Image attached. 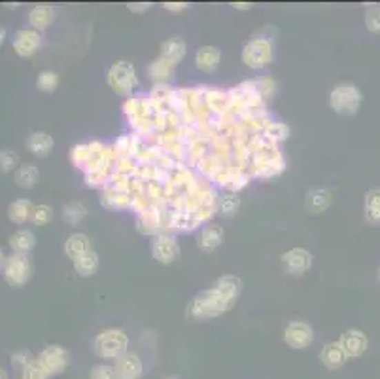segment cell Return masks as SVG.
<instances>
[{
    "instance_id": "29",
    "label": "cell",
    "mask_w": 380,
    "mask_h": 379,
    "mask_svg": "<svg viewBox=\"0 0 380 379\" xmlns=\"http://www.w3.org/2000/svg\"><path fill=\"white\" fill-rule=\"evenodd\" d=\"M37 245V235L30 230H17L12 233L10 237V246L15 254H29V251H32Z\"/></svg>"
},
{
    "instance_id": "22",
    "label": "cell",
    "mask_w": 380,
    "mask_h": 379,
    "mask_svg": "<svg viewBox=\"0 0 380 379\" xmlns=\"http://www.w3.org/2000/svg\"><path fill=\"white\" fill-rule=\"evenodd\" d=\"M214 289L218 290L221 296L226 298L227 302L231 305H234V302L239 300L242 292V281L241 277L233 275V273H226V275L218 277L216 281V286Z\"/></svg>"
},
{
    "instance_id": "50",
    "label": "cell",
    "mask_w": 380,
    "mask_h": 379,
    "mask_svg": "<svg viewBox=\"0 0 380 379\" xmlns=\"http://www.w3.org/2000/svg\"><path fill=\"white\" fill-rule=\"evenodd\" d=\"M231 6L237 8V10H241V12H242V10L246 12V10H250V8L254 6V4H250V2H233Z\"/></svg>"
},
{
    "instance_id": "12",
    "label": "cell",
    "mask_w": 380,
    "mask_h": 379,
    "mask_svg": "<svg viewBox=\"0 0 380 379\" xmlns=\"http://www.w3.org/2000/svg\"><path fill=\"white\" fill-rule=\"evenodd\" d=\"M314 342V328L307 320H292L284 330V343L292 349H307Z\"/></svg>"
},
{
    "instance_id": "44",
    "label": "cell",
    "mask_w": 380,
    "mask_h": 379,
    "mask_svg": "<svg viewBox=\"0 0 380 379\" xmlns=\"http://www.w3.org/2000/svg\"><path fill=\"white\" fill-rule=\"evenodd\" d=\"M366 27L374 35H380V4L369 6L366 12Z\"/></svg>"
},
{
    "instance_id": "32",
    "label": "cell",
    "mask_w": 380,
    "mask_h": 379,
    "mask_svg": "<svg viewBox=\"0 0 380 379\" xmlns=\"http://www.w3.org/2000/svg\"><path fill=\"white\" fill-rule=\"evenodd\" d=\"M38 180H40V171H38L37 165L23 164L15 171V184L23 188V190H29V188L37 186Z\"/></svg>"
},
{
    "instance_id": "47",
    "label": "cell",
    "mask_w": 380,
    "mask_h": 379,
    "mask_svg": "<svg viewBox=\"0 0 380 379\" xmlns=\"http://www.w3.org/2000/svg\"><path fill=\"white\" fill-rule=\"evenodd\" d=\"M21 378L23 379H50V376H48V372L42 368V365H40L37 358H34V360H32V362L23 370Z\"/></svg>"
},
{
    "instance_id": "8",
    "label": "cell",
    "mask_w": 380,
    "mask_h": 379,
    "mask_svg": "<svg viewBox=\"0 0 380 379\" xmlns=\"http://www.w3.org/2000/svg\"><path fill=\"white\" fill-rule=\"evenodd\" d=\"M4 279L10 286L21 289L29 283L32 277V262L27 254H12L8 256L6 264H4Z\"/></svg>"
},
{
    "instance_id": "33",
    "label": "cell",
    "mask_w": 380,
    "mask_h": 379,
    "mask_svg": "<svg viewBox=\"0 0 380 379\" xmlns=\"http://www.w3.org/2000/svg\"><path fill=\"white\" fill-rule=\"evenodd\" d=\"M172 72H174V67L165 61L163 57H157L154 63H150L148 67V76L154 80L155 84H168V80L172 78Z\"/></svg>"
},
{
    "instance_id": "5",
    "label": "cell",
    "mask_w": 380,
    "mask_h": 379,
    "mask_svg": "<svg viewBox=\"0 0 380 379\" xmlns=\"http://www.w3.org/2000/svg\"><path fill=\"white\" fill-rule=\"evenodd\" d=\"M363 103V93L354 84H339L329 91V108L339 116H356Z\"/></svg>"
},
{
    "instance_id": "10",
    "label": "cell",
    "mask_w": 380,
    "mask_h": 379,
    "mask_svg": "<svg viewBox=\"0 0 380 379\" xmlns=\"http://www.w3.org/2000/svg\"><path fill=\"white\" fill-rule=\"evenodd\" d=\"M250 180H252V177H250L248 169H241V167H234V165H226L214 177L212 184L214 188H221L226 192L239 193L241 190L248 186Z\"/></svg>"
},
{
    "instance_id": "28",
    "label": "cell",
    "mask_w": 380,
    "mask_h": 379,
    "mask_svg": "<svg viewBox=\"0 0 380 379\" xmlns=\"http://www.w3.org/2000/svg\"><path fill=\"white\" fill-rule=\"evenodd\" d=\"M363 216L369 224L380 226V188H371L363 197Z\"/></svg>"
},
{
    "instance_id": "36",
    "label": "cell",
    "mask_w": 380,
    "mask_h": 379,
    "mask_svg": "<svg viewBox=\"0 0 380 379\" xmlns=\"http://www.w3.org/2000/svg\"><path fill=\"white\" fill-rule=\"evenodd\" d=\"M241 207V197L239 193L223 192L218 195V201H216V213L221 216H233L237 215V211Z\"/></svg>"
},
{
    "instance_id": "43",
    "label": "cell",
    "mask_w": 380,
    "mask_h": 379,
    "mask_svg": "<svg viewBox=\"0 0 380 379\" xmlns=\"http://www.w3.org/2000/svg\"><path fill=\"white\" fill-rule=\"evenodd\" d=\"M19 165V156L14 150H0V173H12Z\"/></svg>"
},
{
    "instance_id": "26",
    "label": "cell",
    "mask_w": 380,
    "mask_h": 379,
    "mask_svg": "<svg viewBox=\"0 0 380 379\" xmlns=\"http://www.w3.org/2000/svg\"><path fill=\"white\" fill-rule=\"evenodd\" d=\"M65 254L70 258V260H76V258H80L83 254H88L89 251H93L91 249V241L86 233H72L70 237L65 241Z\"/></svg>"
},
{
    "instance_id": "1",
    "label": "cell",
    "mask_w": 380,
    "mask_h": 379,
    "mask_svg": "<svg viewBox=\"0 0 380 379\" xmlns=\"http://www.w3.org/2000/svg\"><path fill=\"white\" fill-rule=\"evenodd\" d=\"M123 114L127 116V122L131 126L132 133L139 135L140 139L150 141L155 135L154 116L155 110L152 106V101L148 95H132L125 99Z\"/></svg>"
},
{
    "instance_id": "15",
    "label": "cell",
    "mask_w": 380,
    "mask_h": 379,
    "mask_svg": "<svg viewBox=\"0 0 380 379\" xmlns=\"http://www.w3.org/2000/svg\"><path fill=\"white\" fill-rule=\"evenodd\" d=\"M112 366H114L116 379H140L144 376V362L132 351H127L123 357L117 358Z\"/></svg>"
},
{
    "instance_id": "25",
    "label": "cell",
    "mask_w": 380,
    "mask_h": 379,
    "mask_svg": "<svg viewBox=\"0 0 380 379\" xmlns=\"http://www.w3.org/2000/svg\"><path fill=\"white\" fill-rule=\"evenodd\" d=\"M29 21L32 30H46L53 21H55V10L50 4H38L30 10L29 14Z\"/></svg>"
},
{
    "instance_id": "37",
    "label": "cell",
    "mask_w": 380,
    "mask_h": 379,
    "mask_svg": "<svg viewBox=\"0 0 380 379\" xmlns=\"http://www.w3.org/2000/svg\"><path fill=\"white\" fill-rule=\"evenodd\" d=\"M86 216H88V207L81 201H68L63 207V220L68 226H78Z\"/></svg>"
},
{
    "instance_id": "35",
    "label": "cell",
    "mask_w": 380,
    "mask_h": 379,
    "mask_svg": "<svg viewBox=\"0 0 380 379\" xmlns=\"http://www.w3.org/2000/svg\"><path fill=\"white\" fill-rule=\"evenodd\" d=\"M261 135H263L269 142L280 144V142H284L286 139L290 137V126L284 124V122H280V119H271V122L265 126Z\"/></svg>"
},
{
    "instance_id": "7",
    "label": "cell",
    "mask_w": 380,
    "mask_h": 379,
    "mask_svg": "<svg viewBox=\"0 0 380 379\" xmlns=\"http://www.w3.org/2000/svg\"><path fill=\"white\" fill-rule=\"evenodd\" d=\"M242 63L248 68L269 67L274 59V46L267 37L252 38L248 44L242 48Z\"/></svg>"
},
{
    "instance_id": "23",
    "label": "cell",
    "mask_w": 380,
    "mask_h": 379,
    "mask_svg": "<svg viewBox=\"0 0 380 379\" xmlns=\"http://www.w3.org/2000/svg\"><path fill=\"white\" fill-rule=\"evenodd\" d=\"M25 144H27V150L30 154H34L38 157H46L53 152L55 141H53L52 135L44 133V131H37V133H30L27 137Z\"/></svg>"
},
{
    "instance_id": "34",
    "label": "cell",
    "mask_w": 380,
    "mask_h": 379,
    "mask_svg": "<svg viewBox=\"0 0 380 379\" xmlns=\"http://www.w3.org/2000/svg\"><path fill=\"white\" fill-rule=\"evenodd\" d=\"M74 271L81 277H91L95 275L97 269H99V254L95 251H89L88 254H83L80 258H76L72 262Z\"/></svg>"
},
{
    "instance_id": "16",
    "label": "cell",
    "mask_w": 380,
    "mask_h": 379,
    "mask_svg": "<svg viewBox=\"0 0 380 379\" xmlns=\"http://www.w3.org/2000/svg\"><path fill=\"white\" fill-rule=\"evenodd\" d=\"M12 46H14L15 53L19 57L27 59V57H32L42 48V37H40V32H37V30L19 29L15 32L14 44Z\"/></svg>"
},
{
    "instance_id": "30",
    "label": "cell",
    "mask_w": 380,
    "mask_h": 379,
    "mask_svg": "<svg viewBox=\"0 0 380 379\" xmlns=\"http://www.w3.org/2000/svg\"><path fill=\"white\" fill-rule=\"evenodd\" d=\"M32 201L27 200V197H21V200H15L10 203L8 207V218L14 224H25L30 220V215H32Z\"/></svg>"
},
{
    "instance_id": "40",
    "label": "cell",
    "mask_w": 380,
    "mask_h": 379,
    "mask_svg": "<svg viewBox=\"0 0 380 379\" xmlns=\"http://www.w3.org/2000/svg\"><path fill=\"white\" fill-rule=\"evenodd\" d=\"M37 88L44 93H53L59 88V75L53 70H44L37 78Z\"/></svg>"
},
{
    "instance_id": "45",
    "label": "cell",
    "mask_w": 380,
    "mask_h": 379,
    "mask_svg": "<svg viewBox=\"0 0 380 379\" xmlns=\"http://www.w3.org/2000/svg\"><path fill=\"white\" fill-rule=\"evenodd\" d=\"M89 379H116L114 366L110 362H99L89 370Z\"/></svg>"
},
{
    "instance_id": "41",
    "label": "cell",
    "mask_w": 380,
    "mask_h": 379,
    "mask_svg": "<svg viewBox=\"0 0 380 379\" xmlns=\"http://www.w3.org/2000/svg\"><path fill=\"white\" fill-rule=\"evenodd\" d=\"M53 216H55V213L50 205H34L29 222H32L34 226H48L53 220Z\"/></svg>"
},
{
    "instance_id": "54",
    "label": "cell",
    "mask_w": 380,
    "mask_h": 379,
    "mask_svg": "<svg viewBox=\"0 0 380 379\" xmlns=\"http://www.w3.org/2000/svg\"><path fill=\"white\" fill-rule=\"evenodd\" d=\"M379 281H380V269H379Z\"/></svg>"
},
{
    "instance_id": "18",
    "label": "cell",
    "mask_w": 380,
    "mask_h": 379,
    "mask_svg": "<svg viewBox=\"0 0 380 379\" xmlns=\"http://www.w3.org/2000/svg\"><path fill=\"white\" fill-rule=\"evenodd\" d=\"M101 203L104 208H110V211H123V208H131L132 195L117 188L104 186L101 190Z\"/></svg>"
},
{
    "instance_id": "55",
    "label": "cell",
    "mask_w": 380,
    "mask_h": 379,
    "mask_svg": "<svg viewBox=\"0 0 380 379\" xmlns=\"http://www.w3.org/2000/svg\"><path fill=\"white\" fill-rule=\"evenodd\" d=\"M165 379H176V378H165Z\"/></svg>"
},
{
    "instance_id": "21",
    "label": "cell",
    "mask_w": 380,
    "mask_h": 379,
    "mask_svg": "<svg viewBox=\"0 0 380 379\" xmlns=\"http://www.w3.org/2000/svg\"><path fill=\"white\" fill-rule=\"evenodd\" d=\"M205 104L208 112L216 116V118H221L229 112V97H227V91L218 90V88H205Z\"/></svg>"
},
{
    "instance_id": "52",
    "label": "cell",
    "mask_w": 380,
    "mask_h": 379,
    "mask_svg": "<svg viewBox=\"0 0 380 379\" xmlns=\"http://www.w3.org/2000/svg\"><path fill=\"white\" fill-rule=\"evenodd\" d=\"M4 40H6V29L0 27V46L4 44Z\"/></svg>"
},
{
    "instance_id": "14",
    "label": "cell",
    "mask_w": 380,
    "mask_h": 379,
    "mask_svg": "<svg viewBox=\"0 0 380 379\" xmlns=\"http://www.w3.org/2000/svg\"><path fill=\"white\" fill-rule=\"evenodd\" d=\"M339 345L343 347L348 360L350 358H359L363 357L366 351L369 349V338H367L366 332H361L358 328H350V330H346V332L341 334Z\"/></svg>"
},
{
    "instance_id": "39",
    "label": "cell",
    "mask_w": 380,
    "mask_h": 379,
    "mask_svg": "<svg viewBox=\"0 0 380 379\" xmlns=\"http://www.w3.org/2000/svg\"><path fill=\"white\" fill-rule=\"evenodd\" d=\"M89 159H91V148H89V142L88 144H76L72 150H70V162H72L74 167H78V169H86V165L89 164Z\"/></svg>"
},
{
    "instance_id": "53",
    "label": "cell",
    "mask_w": 380,
    "mask_h": 379,
    "mask_svg": "<svg viewBox=\"0 0 380 379\" xmlns=\"http://www.w3.org/2000/svg\"><path fill=\"white\" fill-rule=\"evenodd\" d=\"M0 379H8V372H4V368H0Z\"/></svg>"
},
{
    "instance_id": "11",
    "label": "cell",
    "mask_w": 380,
    "mask_h": 379,
    "mask_svg": "<svg viewBox=\"0 0 380 379\" xmlns=\"http://www.w3.org/2000/svg\"><path fill=\"white\" fill-rule=\"evenodd\" d=\"M37 360L48 372V376L53 378V376H61L68 368V365H70V353L65 347H61V345H48V347L40 351Z\"/></svg>"
},
{
    "instance_id": "9",
    "label": "cell",
    "mask_w": 380,
    "mask_h": 379,
    "mask_svg": "<svg viewBox=\"0 0 380 379\" xmlns=\"http://www.w3.org/2000/svg\"><path fill=\"white\" fill-rule=\"evenodd\" d=\"M150 249H152V258L163 264V266H168V264L178 260L180 253H182L178 237L174 233H168V231H161V233L154 235Z\"/></svg>"
},
{
    "instance_id": "27",
    "label": "cell",
    "mask_w": 380,
    "mask_h": 379,
    "mask_svg": "<svg viewBox=\"0 0 380 379\" xmlns=\"http://www.w3.org/2000/svg\"><path fill=\"white\" fill-rule=\"evenodd\" d=\"M305 205L310 213H323L331 205V192L326 188H310L305 195Z\"/></svg>"
},
{
    "instance_id": "17",
    "label": "cell",
    "mask_w": 380,
    "mask_h": 379,
    "mask_svg": "<svg viewBox=\"0 0 380 379\" xmlns=\"http://www.w3.org/2000/svg\"><path fill=\"white\" fill-rule=\"evenodd\" d=\"M223 235H226V231H223V228L219 224H206V226L201 228L197 235L199 249L203 253H212V251H216L223 243Z\"/></svg>"
},
{
    "instance_id": "2",
    "label": "cell",
    "mask_w": 380,
    "mask_h": 379,
    "mask_svg": "<svg viewBox=\"0 0 380 379\" xmlns=\"http://www.w3.org/2000/svg\"><path fill=\"white\" fill-rule=\"evenodd\" d=\"M233 305L227 302L226 298L219 294L216 289H206L199 292L197 296L190 300V304L186 307V317L190 320H206L221 317Z\"/></svg>"
},
{
    "instance_id": "51",
    "label": "cell",
    "mask_w": 380,
    "mask_h": 379,
    "mask_svg": "<svg viewBox=\"0 0 380 379\" xmlns=\"http://www.w3.org/2000/svg\"><path fill=\"white\" fill-rule=\"evenodd\" d=\"M4 264H6V256L2 253V249H0V271L4 269Z\"/></svg>"
},
{
    "instance_id": "56",
    "label": "cell",
    "mask_w": 380,
    "mask_h": 379,
    "mask_svg": "<svg viewBox=\"0 0 380 379\" xmlns=\"http://www.w3.org/2000/svg\"><path fill=\"white\" fill-rule=\"evenodd\" d=\"M17 379H23V378H17Z\"/></svg>"
},
{
    "instance_id": "46",
    "label": "cell",
    "mask_w": 380,
    "mask_h": 379,
    "mask_svg": "<svg viewBox=\"0 0 380 379\" xmlns=\"http://www.w3.org/2000/svg\"><path fill=\"white\" fill-rule=\"evenodd\" d=\"M34 360V357H32V353L27 349H21V351H15L14 355H12V368H15V370H19V372H23L27 366L30 365Z\"/></svg>"
},
{
    "instance_id": "4",
    "label": "cell",
    "mask_w": 380,
    "mask_h": 379,
    "mask_svg": "<svg viewBox=\"0 0 380 379\" xmlns=\"http://www.w3.org/2000/svg\"><path fill=\"white\" fill-rule=\"evenodd\" d=\"M127 351H129V336L119 328H106L103 332H99L93 340V353L103 362L114 365Z\"/></svg>"
},
{
    "instance_id": "19",
    "label": "cell",
    "mask_w": 380,
    "mask_h": 379,
    "mask_svg": "<svg viewBox=\"0 0 380 379\" xmlns=\"http://www.w3.org/2000/svg\"><path fill=\"white\" fill-rule=\"evenodd\" d=\"M320 362H322L328 370L335 372V370H341L346 362H348V357L343 351V347L339 345V342H329L326 343L320 351Z\"/></svg>"
},
{
    "instance_id": "20",
    "label": "cell",
    "mask_w": 380,
    "mask_h": 379,
    "mask_svg": "<svg viewBox=\"0 0 380 379\" xmlns=\"http://www.w3.org/2000/svg\"><path fill=\"white\" fill-rule=\"evenodd\" d=\"M221 63V52L216 46H201L195 53V65L201 72L210 75L214 70H218Z\"/></svg>"
},
{
    "instance_id": "49",
    "label": "cell",
    "mask_w": 380,
    "mask_h": 379,
    "mask_svg": "<svg viewBox=\"0 0 380 379\" xmlns=\"http://www.w3.org/2000/svg\"><path fill=\"white\" fill-rule=\"evenodd\" d=\"M163 8H165L167 12H170V14H180L183 10H188L190 4H188V2H165Z\"/></svg>"
},
{
    "instance_id": "3",
    "label": "cell",
    "mask_w": 380,
    "mask_h": 379,
    "mask_svg": "<svg viewBox=\"0 0 380 379\" xmlns=\"http://www.w3.org/2000/svg\"><path fill=\"white\" fill-rule=\"evenodd\" d=\"M286 171V157L274 142H267L263 148L252 156L248 173L252 179H272Z\"/></svg>"
},
{
    "instance_id": "42",
    "label": "cell",
    "mask_w": 380,
    "mask_h": 379,
    "mask_svg": "<svg viewBox=\"0 0 380 379\" xmlns=\"http://www.w3.org/2000/svg\"><path fill=\"white\" fill-rule=\"evenodd\" d=\"M256 80L257 91H259V95L263 97V101L267 103L269 99H271L274 93H277V82H274V78L271 76H259V78H254Z\"/></svg>"
},
{
    "instance_id": "6",
    "label": "cell",
    "mask_w": 380,
    "mask_h": 379,
    "mask_svg": "<svg viewBox=\"0 0 380 379\" xmlns=\"http://www.w3.org/2000/svg\"><path fill=\"white\" fill-rule=\"evenodd\" d=\"M106 82L112 88L114 93L119 97H129L134 95V91L139 88V78H137V70L131 61H116L112 63L106 72Z\"/></svg>"
},
{
    "instance_id": "13",
    "label": "cell",
    "mask_w": 380,
    "mask_h": 379,
    "mask_svg": "<svg viewBox=\"0 0 380 379\" xmlns=\"http://www.w3.org/2000/svg\"><path fill=\"white\" fill-rule=\"evenodd\" d=\"M280 262H282V268H284L286 273L303 275L312 266V254L308 253L307 249H303V246H293V249L282 254Z\"/></svg>"
},
{
    "instance_id": "31",
    "label": "cell",
    "mask_w": 380,
    "mask_h": 379,
    "mask_svg": "<svg viewBox=\"0 0 380 379\" xmlns=\"http://www.w3.org/2000/svg\"><path fill=\"white\" fill-rule=\"evenodd\" d=\"M221 167H226V164H223V162H219L218 157L214 156L212 152H210V154H206V156L203 157V159H201L197 165H195L199 177H201V179L208 180V182H212L214 177H216V175L221 171Z\"/></svg>"
},
{
    "instance_id": "24",
    "label": "cell",
    "mask_w": 380,
    "mask_h": 379,
    "mask_svg": "<svg viewBox=\"0 0 380 379\" xmlns=\"http://www.w3.org/2000/svg\"><path fill=\"white\" fill-rule=\"evenodd\" d=\"M186 52H188V44H186V40L180 37H174V38H168V40L163 42L161 55H159V57H163V59L168 61L172 67H176V65L186 57Z\"/></svg>"
},
{
    "instance_id": "38",
    "label": "cell",
    "mask_w": 380,
    "mask_h": 379,
    "mask_svg": "<svg viewBox=\"0 0 380 379\" xmlns=\"http://www.w3.org/2000/svg\"><path fill=\"white\" fill-rule=\"evenodd\" d=\"M110 175H112V169H97V171L83 173V180L89 188H101L108 186Z\"/></svg>"
},
{
    "instance_id": "48",
    "label": "cell",
    "mask_w": 380,
    "mask_h": 379,
    "mask_svg": "<svg viewBox=\"0 0 380 379\" xmlns=\"http://www.w3.org/2000/svg\"><path fill=\"white\" fill-rule=\"evenodd\" d=\"M127 8L132 14H146L148 10L152 8L150 2H127Z\"/></svg>"
}]
</instances>
